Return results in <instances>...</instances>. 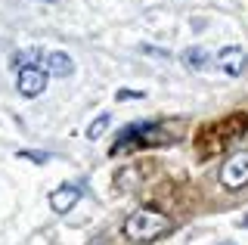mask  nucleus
<instances>
[{
	"instance_id": "f257e3e1",
	"label": "nucleus",
	"mask_w": 248,
	"mask_h": 245,
	"mask_svg": "<svg viewBox=\"0 0 248 245\" xmlns=\"http://www.w3.org/2000/svg\"><path fill=\"white\" fill-rule=\"evenodd\" d=\"M170 233V220L165 217L161 211L155 208H137L124 220V236L137 245H149V242H158L161 236Z\"/></svg>"
},
{
	"instance_id": "f03ea898",
	"label": "nucleus",
	"mask_w": 248,
	"mask_h": 245,
	"mask_svg": "<svg viewBox=\"0 0 248 245\" xmlns=\"http://www.w3.org/2000/svg\"><path fill=\"white\" fill-rule=\"evenodd\" d=\"M165 140H168V134L155 121H137L115 140L112 155H121V152H130V149H146V146H155V143H165Z\"/></svg>"
},
{
	"instance_id": "7ed1b4c3",
	"label": "nucleus",
	"mask_w": 248,
	"mask_h": 245,
	"mask_svg": "<svg viewBox=\"0 0 248 245\" xmlns=\"http://www.w3.org/2000/svg\"><path fill=\"white\" fill-rule=\"evenodd\" d=\"M220 183L227 189H242L248 183V149H239L223 162L220 168Z\"/></svg>"
},
{
	"instance_id": "20e7f679",
	"label": "nucleus",
	"mask_w": 248,
	"mask_h": 245,
	"mask_svg": "<svg viewBox=\"0 0 248 245\" xmlns=\"http://www.w3.org/2000/svg\"><path fill=\"white\" fill-rule=\"evenodd\" d=\"M46 75L50 72L41 68V65H25V68H19V75H16V87H19L22 96L34 99V96H41L46 90Z\"/></svg>"
},
{
	"instance_id": "39448f33",
	"label": "nucleus",
	"mask_w": 248,
	"mask_h": 245,
	"mask_svg": "<svg viewBox=\"0 0 248 245\" xmlns=\"http://www.w3.org/2000/svg\"><path fill=\"white\" fill-rule=\"evenodd\" d=\"M217 68L230 78H239V75L248 68V53L242 47H223L217 53Z\"/></svg>"
},
{
	"instance_id": "423d86ee",
	"label": "nucleus",
	"mask_w": 248,
	"mask_h": 245,
	"mask_svg": "<svg viewBox=\"0 0 248 245\" xmlns=\"http://www.w3.org/2000/svg\"><path fill=\"white\" fill-rule=\"evenodd\" d=\"M78 199H81V189H78L75 183H62L59 189H53L50 208L56 211V214H65V211H72L75 205H78Z\"/></svg>"
},
{
	"instance_id": "0eeeda50",
	"label": "nucleus",
	"mask_w": 248,
	"mask_h": 245,
	"mask_svg": "<svg viewBox=\"0 0 248 245\" xmlns=\"http://www.w3.org/2000/svg\"><path fill=\"white\" fill-rule=\"evenodd\" d=\"M46 72H50V75H59V78H68V75H75L72 56H68L65 50H53L50 56H46Z\"/></svg>"
},
{
	"instance_id": "6e6552de",
	"label": "nucleus",
	"mask_w": 248,
	"mask_h": 245,
	"mask_svg": "<svg viewBox=\"0 0 248 245\" xmlns=\"http://www.w3.org/2000/svg\"><path fill=\"white\" fill-rule=\"evenodd\" d=\"M183 65L189 68V72H202V68L208 65V53L202 50V47H189L183 53Z\"/></svg>"
},
{
	"instance_id": "1a4fd4ad",
	"label": "nucleus",
	"mask_w": 248,
	"mask_h": 245,
	"mask_svg": "<svg viewBox=\"0 0 248 245\" xmlns=\"http://www.w3.org/2000/svg\"><path fill=\"white\" fill-rule=\"evenodd\" d=\"M108 124H112V115L108 112H103V115H96V121L87 127V140H99L106 131H108Z\"/></svg>"
},
{
	"instance_id": "9d476101",
	"label": "nucleus",
	"mask_w": 248,
	"mask_h": 245,
	"mask_svg": "<svg viewBox=\"0 0 248 245\" xmlns=\"http://www.w3.org/2000/svg\"><path fill=\"white\" fill-rule=\"evenodd\" d=\"M146 93L143 90H118V93H115V99H121V103H127V99H143Z\"/></svg>"
},
{
	"instance_id": "9b49d317",
	"label": "nucleus",
	"mask_w": 248,
	"mask_h": 245,
	"mask_svg": "<svg viewBox=\"0 0 248 245\" xmlns=\"http://www.w3.org/2000/svg\"><path fill=\"white\" fill-rule=\"evenodd\" d=\"M44 3H53V0H44Z\"/></svg>"
}]
</instances>
